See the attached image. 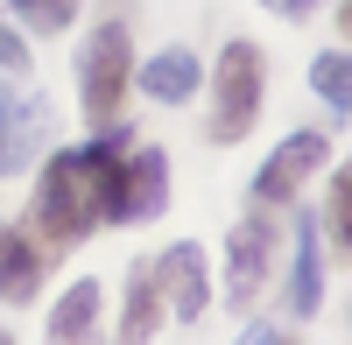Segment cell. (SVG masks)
Segmentation results:
<instances>
[{"instance_id":"cell-4","label":"cell","mask_w":352,"mask_h":345,"mask_svg":"<svg viewBox=\"0 0 352 345\" xmlns=\"http://www.w3.org/2000/svg\"><path fill=\"white\" fill-rule=\"evenodd\" d=\"M268 261H275V205H261L254 219L232 225V247H226V289H232V303H240V310L261 296Z\"/></svg>"},{"instance_id":"cell-17","label":"cell","mask_w":352,"mask_h":345,"mask_svg":"<svg viewBox=\"0 0 352 345\" xmlns=\"http://www.w3.org/2000/svg\"><path fill=\"white\" fill-rule=\"evenodd\" d=\"M0 71H8V78H28V43L14 36L8 21H0Z\"/></svg>"},{"instance_id":"cell-1","label":"cell","mask_w":352,"mask_h":345,"mask_svg":"<svg viewBox=\"0 0 352 345\" xmlns=\"http://www.w3.org/2000/svg\"><path fill=\"white\" fill-rule=\"evenodd\" d=\"M120 169H127V134L106 127L92 148L50 155L43 190H36V225L50 240H85L99 219H127L120 205Z\"/></svg>"},{"instance_id":"cell-2","label":"cell","mask_w":352,"mask_h":345,"mask_svg":"<svg viewBox=\"0 0 352 345\" xmlns=\"http://www.w3.org/2000/svg\"><path fill=\"white\" fill-rule=\"evenodd\" d=\"M261 78H268V56L254 43H226L219 78H212V141H240L261 113Z\"/></svg>"},{"instance_id":"cell-18","label":"cell","mask_w":352,"mask_h":345,"mask_svg":"<svg viewBox=\"0 0 352 345\" xmlns=\"http://www.w3.org/2000/svg\"><path fill=\"white\" fill-rule=\"evenodd\" d=\"M268 8L289 14V21H310V14H317V0H268Z\"/></svg>"},{"instance_id":"cell-6","label":"cell","mask_w":352,"mask_h":345,"mask_svg":"<svg viewBox=\"0 0 352 345\" xmlns=\"http://www.w3.org/2000/svg\"><path fill=\"white\" fill-rule=\"evenodd\" d=\"M155 289H162V303L176 310V318H204V303H212V289H204V254L190 247V240H176V247H162V261H155Z\"/></svg>"},{"instance_id":"cell-21","label":"cell","mask_w":352,"mask_h":345,"mask_svg":"<svg viewBox=\"0 0 352 345\" xmlns=\"http://www.w3.org/2000/svg\"><path fill=\"white\" fill-rule=\"evenodd\" d=\"M0 345H8V331H0Z\"/></svg>"},{"instance_id":"cell-12","label":"cell","mask_w":352,"mask_h":345,"mask_svg":"<svg viewBox=\"0 0 352 345\" xmlns=\"http://www.w3.org/2000/svg\"><path fill=\"white\" fill-rule=\"evenodd\" d=\"M162 324V289H155V268H134L127 275V318H120V345H148Z\"/></svg>"},{"instance_id":"cell-3","label":"cell","mask_w":352,"mask_h":345,"mask_svg":"<svg viewBox=\"0 0 352 345\" xmlns=\"http://www.w3.org/2000/svg\"><path fill=\"white\" fill-rule=\"evenodd\" d=\"M78 99H85V113L106 127L113 113H120V99H127V85H134V56H127V21H106L92 43H85V64H78Z\"/></svg>"},{"instance_id":"cell-14","label":"cell","mask_w":352,"mask_h":345,"mask_svg":"<svg viewBox=\"0 0 352 345\" xmlns=\"http://www.w3.org/2000/svg\"><path fill=\"white\" fill-rule=\"evenodd\" d=\"M14 14H21L28 28H43V36H56V28H71L78 0H14Z\"/></svg>"},{"instance_id":"cell-9","label":"cell","mask_w":352,"mask_h":345,"mask_svg":"<svg viewBox=\"0 0 352 345\" xmlns=\"http://www.w3.org/2000/svg\"><path fill=\"white\" fill-rule=\"evenodd\" d=\"M197 56L190 49H155L148 56V64H141V92H148V99H162V106H184L190 92H197Z\"/></svg>"},{"instance_id":"cell-7","label":"cell","mask_w":352,"mask_h":345,"mask_svg":"<svg viewBox=\"0 0 352 345\" xmlns=\"http://www.w3.org/2000/svg\"><path fill=\"white\" fill-rule=\"evenodd\" d=\"M43 268H50V247H36L21 225H0V303H28L43 289Z\"/></svg>"},{"instance_id":"cell-13","label":"cell","mask_w":352,"mask_h":345,"mask_svg":"<svg viewBox=\"0 0 352 345\" xmlns=\"http://www.w3.org/2000/svg\"><path fill=\"white\" fill-rule=\"evenodd\" d=\"M43 134H50V106L43 99L28 113H8V120H0V169H21L28 155L43 148Z\"/></svg>"},{"instance_id":"cell-8","label":"cell","mask_w":352,"mask_h":345,"mask_svg":"<svg viewBox=\"0 0 352 345\" xmlns=\"http://www.w3.org/2000/svg\"><path fill=\"white\" fill-rule=\"evenodd\" d=\"M120 205H127V219H162V205H169V162H162V148L127 155V169H120Z\"/></svg>"},{"instance_id":"cell-15","label":"cell","mask_w":352,"mask_h":345,"mask_svg":"<svg viewBox=\"0 0 352 345\" xmlns=\"http://www.w3.org/2000/svg\"><path fill=\"white\" fill-rule=\"evenodd\" d=\"M310 85H317V99H324V106L345 113V56H338V49H324V56L310 64Z\"/></svg>"},{"instance_id":"cell-16","label":"cell","mask_w":352,"mask_h":345,"mask_svg":"<svg viewBox=\"0 0 352 345\" xmlns=\"http://www.w3.org/2000/svg\"><path fill=\"white\" fill-rule=\"evenodd\" d=\"M331 247H338V254L352 247V177L331 183Z\"/></svg>"},{"instance_id":"cell-20","label":"cell","mask_w":352,"mask_h":345,"mask_svg":"<svg viewBox=\"0 0 352 345\" xmlns=\"http://www.w3.org/2000/svg\"><path fill=\"white\" fill-rule=\"evenodd\" d=\"M8 113H14V99H8V85H0V120H8Z\"/></svg>"},{"instance_id":"cell-5","label":"cell","mask_w":352,"mask_h":345,"mask_svg":"<svg viewBox=\"0 0 352 345\" xmlns=\"http://www.w3.org/2000/svg\"><path fill=\"white\" fill-rule=\"evenodd\" d=\"M324 155H331V141L317 134V127H303V134H289L282 148H275L268 162H261V177H254V197H261V205H289V197L303 190V177H310V169L324 162Z\"/></svg>"},{"instance_id":"cell-22","label":"cell","mask_w":352,"mask_h":345,"mask_svg":"<svg viewBox=\"0 0 352 345\" xmlns=\"http://www.w3.org/2000/svg\"><path fill=\"white\" fill-rule=\"evenodd\" d=\"M275 345H282V338H275Z\"/></svg>"},{"instance_id":"cell-19","label":"cell","mask_w":352,"mask_h":345,"mask_svg":"<svg viewBox=\"0 0 352 345\" xmlns=\"http://www.w3.org/2000/svg\"><path fill=\"white\" fill-rule=\"evenodd\" d=\"M240 345H275V331H268V324H247V331H240Z\"/></svg>"},{"instance_id":"cell-11","label":"cell","mask_w":352,"mask_h":345,"mask_svg":"<svg viewBox=\"0 0 352 345\" xmlns=\"http://www.w3.org/2000/svg\"><path fill=\"white\" fill-rule=\"evenodd\" d=\"M99 338V282H71L50 318V345H92Z\"/></svg>"},{"instance_id":"cell-10","label":"cell","mask_w":352,"mask_h":345,"mask_svg":"<svg viewBox=\"0 0 352 345\" xmlns=\"http://www.w3.org/2000/svg\"><path fill=\"white\" fill-rule=\"evenodd\" d=\"M317 303H324V261H317V225L303 212V225H296V261H289V310L310 318Z\"/></svg>"}]
</instances>
